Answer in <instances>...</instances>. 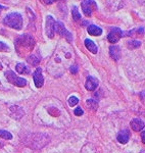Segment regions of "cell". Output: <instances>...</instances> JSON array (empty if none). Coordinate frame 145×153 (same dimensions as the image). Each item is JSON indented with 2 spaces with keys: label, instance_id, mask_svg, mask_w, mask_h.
I'll list each match as a JSON object with an SVG mask.
<instances>
[{
  "label": "cell",
  "instance_id": "1",
  "mask_svg": "<svg viewBox=\"0 0 145 153\" xmlns=\"http://www.w3.org/2000/svg\"><path fill=\"white\" fill-rule=\"evenodd\" d=\"M3 24L9 28L21 30L23 28V16L19 12H11L4 18Z\"/></svg>",
  "mask_w": 145,
  "mask_h": 153
},
{
  "label": "cell",
  "instance_id": "2",
  "mask_svg": "<svg viewBox=\"0 0 145 153\" xmlns=\"http://www.w3.org/2000/svg\"><path fill=\"white\" fill-rule=\"evenodd\" d=\"M16 45L18 47H23L28 50H32L35 45V40L30 35H22L16 40Z\"/></svg>",
  "mask_w": 145,
  "mask_h": 153
},
{
  "label": "cell",
  "instance_id": "3",
  "mask_svg": "<svg viewBox=\"0 0 145 153\" xmlns=\"http://www.w3.org/2000/svg\"><path fill=\"white\" fill-rule=\"evenodd\" d=\"M6 79L9 83L13 84L16 86H19V87H24V86L27 85V81L25 80L24 78H19L13 73L12 71H7L5 73Z\"/></svg>",
  "mask_w": 145,
  "mask_h": 153
},
{
  "label": "cell",
  "instance_id": "4",
  "mask_svg": "<svg viewBox=\"0 0 145 153\" xmlns=\"http://www.w3.org/2000/svg\"><path fill=\"white\" fill-rule=\"evenodd\" d=\"M81 6H82V10L86 16H91L92 12L97 9V4L95 0H84Z\"/></svg>",
  "mask_w": 145,
  "mask_h": 153
},
{
  "label": "cell",
  "instance_id": "5",
  "mask_svg": "<svg viewBox=\"0 0 145 153\" xmlns=\"http://www.w3.org/2000/svg\"><path fill=\"white\" fill-rule=\"evenodd\" d=\"M55 25L56 22L55 19H53L52 16H47L46 18V35H47L49 38H53L55 34Z\"/></svg>",
  "mask_w": 145,
  "mask_h": 153
},
{
  "label": "cell",
  "instance_id": "6",
  "mask_svg": "<svg viewBox=\"0 0 145 153\" xmlns=\"http://www.w3.org/2000/svg\"><path fill=\"white\" fill-rule=\"evenodd\" d=\"M55 32L57 34H59L60 36L65 37V39L68 41V42H72L73 41V35L65 29V25H63L61 22H57L55 25Z\"/></svg>",
  "mask_w": 145,
  "mask_h": 153
},
{
  "label": "cell",
  "instance_id": "7",
  "mask_svg": "<svg viewBox=\"0 0 145 153\" xmlns=\"http://www.w3.org/2000/svg\"><path fill=\"white\" fill-rule=\"evenodd\" d=\"M123 37V32L120 28H112L110 30L109 36H107V40H109L110 43L115 44L117 42H119V40Z\"/></svg>",
  "mask_w": 145,
  "mask_h": 153
},
{
  "label": "cell",
  "instance_id": "8",
  "mask_svg": "<svg viewBox=\"0 0 145 153\" xmlns=\"http://www.w3.org/2000/svg\"><path fill=\"white\" fill-rule=\"evenodd\" d=\"M33 79H34V83H35L37 88H41L44 84V78L42 75V70L40 68H37L36 71L33 74Z\"/></svg>",
  "mask_w": 145,
  "mask_h": 153
},
{
  "label": "cell",
  "instance_id": "9",
  "mask_svg": "<svg viewBox=\"0 0 145 153\" xmlns=\"http://www.w3.org/2000/svg\"><path fill=\"white\" fill-rule=\"evenodd\" d=\"M98 86V80L96 78L92 76H89L87 78V81H86V84H85V87L87 89L88 91H94L95 89L97 88Z\"/></svg>",
  "mask_w": 145,
  "mask_h": 153
},
{
  "label": "cell",
  "instance_id": "10",
  "mask_svg": "<svg viewBox=\"0 0 145 153\" xmlns=\"http://www.w3.org/2000/svg\"><path fill=\"white\" fill-rule=\"evenodd\" d=\"M144 127H145V124L142 120H140V118H134V120H132L131 128L135 132H139V131L143 130Z\"/></svg>",
  "mask_w": 145,
  "mask_h": 153
},
{
  "label": "cell",
  "instance_id": "11",
  "mask_svg": "<svg viewBox=\"0 0 145 153\" xmlns=\"http://www.w3.org/2000/svg\"><path fill=\"white\" fill-rule=\"evenodd\" d=\"M109 54H110V57L117 61L121 58V51H120V48L115 45H112L109 47Z\"/></svg>",
  "mask_w": 145,
  "mask_h": 153
},
{
  "label": "cell",
  "instance_id": "12",
  "mask_svg": "<svg viewBox=\"0 0 145 153\" xmlns=\"http://www.w3.org/2000/svg\"><path fill=\"white\" fill-rule=\"evenodd\" d=\"M87 31L91 36H100L102 34V29L95 26V25H90V26H88Z\"/></svg>",
  "mask_w": 145,
  "mask_h": 153
},
{
  "label": "cell",
  "instance_id": "13",
  "mask_svg": "<svg viewBox=\"0 0 145 153\" xmlns=\"http://www.w3.org/2000/svg\"><path fill=\"white\" fill-rule=\"evenodd\" d=\"M129 138H130V133L128 130H123L121 133L117 136V141L122 144H126V143L129 141Z\"/></svg>",
  "mask_w": 145,
  "mask_h": 153
},
{
  "label": "cell",
  "instance_id": "14",
  "mask_svg": "<svg viewBox=\"0 0 145 153\" xmlns=\"http://www.w3.org/2000/svg\"><path fill=\"white\" fill-rule=\"evenodd\" d=\"M85 46H86V48H87L90 52H92L93 54L97 53L98 48H97L96 44H95L92 40H90V39H86V40H85Z\"/></svg>",
  "mask_w": 145,
  "mask_h": 153
},
{
  "label": "cell",
  "instance_id": "15",
  "mask_svg": "<svg viewBox=\"0 0 145 153\" xmlns=\"http://www.w3.org/2000/svg\"><path fill=\"white\" fill-rule=\"evenodd\" d=\"M109 5L112 10H119L124 5L123 0H109Z\"/></svg>",
  "mask_w": 145,
  "mask_h": 153
},
{
  "label": "cell",
  "instance_id": "16",
  "mask_svg": "<svg viewBox=\"0 0 145 153\" xmlns=\"http://www.w3.org/2000/svg\"><path fill=\"white\" fill-rule=\"evenodd\" d=\"M16 70L18 71L19 74H21V75H23V74H29L30 73V71H29V68H27L26 65H24V63H18L16 66Z\"/></svg>",
  "mask_w": 145,
  "mask_h": 153
},
{
  "label": "cell",
  "instance_id": "17",
  "mask_svg": "<svg viewBox=\"0 0 145 153\" xmlns=\"http://www.w3.org/2000/svg\"><path fill=\"white\" fill-rule=\"evenodd\" d=\"M27 60H28V62L30 63V65H37L39 62H40V57H38V56L35 55V54H32V55L28 56Z\"/></svg>",
  "mask_w": 145,
  "mask_h": 153
},
{
  "label": "cell",
  "instance_id": "18",
  "mask_svg": "<svg viewBox=\"0 0 145 153\" xmlns=\"http://www.w3.org/2000/svg\"><path fill=\"white\" fill-rule=\"evenodd\" d=\"M72 16H73V19L75 22H79L81 19V14L79 12L77 6H73V9H72Z\"/></svg>",
  "mask_w": 145,
  "mask_h": 153
},
{
  "label": "cell",
  "instance_id": "19",
  "mask_svg": "<svg viewBox=\"0 0 145 153\" xmlns=\"http://www.w3.org/2000/svg\"><path fill=\"white\" fill-rule=\"evenodd\" d=\"M141 46V42L137 41V40H131L128 42V47L130 49H136Z\"/></svg>",
  "mask_w": 145,
  "mask_h": 153
},
{
  "label": "cell",
  "instance_id": "20",
  "mask_svg": "<svg viewBox=\"0 0 145 153\" xmlns=\"http://www.w3.org/2000/svg\"><path fill=\"white\" fill-rule=\"evenodd\" d=\"M0 137L3 138L5 140H11L12 139V135L10 134L9 132L7 131H4V130H0Z\"/></svg>",
  "mask_w": 145,
  "mask_h": 153
},
{
  "label": "cell",
  "instance_id": "21",
  "mask_svg": "<svg viewBox=\"0 0 145 153\" xmlns=\"http://www.w3.org/2000/svg\"><path fill=\"white\" fill-rule=\"evenodd\" d=\"M87 105L89 106V107L92 108V109H97V107H98L97 101H95L93 99H88L87 100Z\"/></svg>",
  "mask_w": 145,
  "mask_h": 153
},
{
  "label": "cell",
  "instance_id": "22",
  "mask_svg": "<svg viewBox=\"0 0 145 153\" xmlns=\"http://www.w3.org/2000/svg\"><path fill=\"white\" fill-rule=\"evenodd\" d=\"M78 102H79V99L76 96H72V97H70V99H68V105H70L71 107L77 105Z\"/></svg>",
  "mask_w": 145,
  "mask_h": 153
},
{
  "label": "cell",
  "instance_id": "23",
  "mask_svg": "<svg viewBox=\"0 0 145 153\" xmlns=\"http://www.w3.org/2000/svg\"><path fill=\"white\" fill-rule=\"evenodd\" d=\"M8 49H9V47L6 45L5 43H3V42L0 41V51H1V52H3V51H7Z\"/></svg>",
  "mask_w": 145,
  "mask_h": 153
},
{
  "label": "cell",
  "instance_id": "24",
  "mask_svg": "<svg viewBox=\"0 0 145 153\" xmlns=\"http://www.w3.org/2000/svg\"><path fill=\"white\" fill-rule=\"evenodd\" d=\"M74 113H75V115H77V117H81V115L84 113V111H83V109L81 107H77L74 110Z\"/></svg>",
  "mask_w": 145,
  "mask_h": 153
},
{
  "label": "cell",
  "instance_id": "25",
  "mask_svg": "<svg viewBox=\"0 0 145 153\" xmlns=\"http://www.w3.org/2000/svg\"><path fill=\"white\" fill-rule=\"evenodd\" d=\"M71 73L74 74V75H75V74H77L78 73V66L77 65L72 66V68H71Z\"/></svg>",
  "mask_w": 145,
  "mask_h": 153
},
{
  "label": "cell",
  "instance_id": "26",
  "mask_svg": "<svg viewBox=\"0 0 145 153\" xmlns=\"http://www.w3.org/2000/svg\"><path fill=\"white\" fill-rule=\"evenodd\" d=\"M55 1H57V0H42V2L45 4H52V3H54Z\"/></svg>",
  "mask_w": 145,
  "mask_h": 153
},
{
  "label": "cell",
  "instance_id": "27",
  "mask_svg": "<svg viewBox=\"0 0 145 153\" xmlns=\"http://www.w3.org/2000/svg\"><path fill=\"white\" fill-rule=\"evenodd\" d=\"M141 139H142V142L145 144V131L144 132H142V134H141Z\"/></svg>",
  "mask_w": 145,
  "mask_h": 153
},
{
  "label": "cell",
  "instance_id": "28",
  "mask_svg": "<svg viewBox=\"0 0 145 153\" xmlns=\"http://www.w3.org/2000/svg\"><path fill=\"white\" fill-rule=\"evenodd\" d=\"M4 8H5V7H4V6L0 5V13H1V10H2V9H4Z\"/></svg>",
  "mask_w": 145,
  "mask_h": 153
}]
</instances>
